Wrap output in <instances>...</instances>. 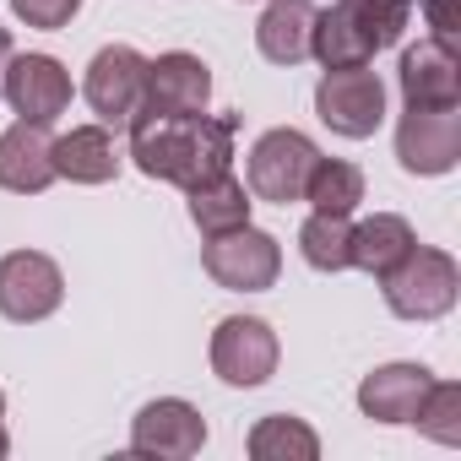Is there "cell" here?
<instances>
[{
  "label": "cell",
  "instance_id": "19",
  "mask_svg": "<svg viewBox=\"0 0 461 461\" xmlns=\"http://www.w3.org/2000/svg\"><path fill=\"white\" fill-rule=\"evenodd\" d=\"M418 245V234H412V222L402 217V212H375V217H364V222H353V267L358 272H369V277H385L407 250Z\"/></svg>",
  "mask_w": 461,
  "mask_h": 461
},
{
  "label": "cell",
  "instance_id": "24",
  "mask_svg": "<svg viewBox=\"0 0 461 461\" xmlns=\"http://www.w3.org/2000/svg\"><path fill=\"white\" fill-rule=\"evenodd\" d=\"M418 434H429L434 445H461V385L456 380H434L412 412Z\"/></svg>",
  "mask_w": 461,
  "mask_h": 461
},
{
  "label": "cell",
  "instance_id": "6",
  "mask_svg": "<svg viewBox=\"0 0 461 461\" xmlns=\"http://www.w3.org/2000/svg\"><path fill=\"white\" fill-rule=\"evenodd\" d=\"M82 98L93 104V114L104 125H131L147 104V55L131 44H104L87 66Z\"/></svg>",
  "mask_w": 461,
  "mask_h": 461
},
{
  "label": "cell",
  "instance_id": "17",
  "mask_svg": "<svg viewBox=\"0 0 461 461\" xmlns=\"http://www.w3.org/2000/svg\"><path fill=\"white\" fill-rule=\"evenodd\" d=\"M185 201H190V222L201 228V240H217V234H228V228L250 222V206H256L250 185L234 179L228 168L212 174V179H201V185H190Z\"/></svg>",
  "mask_w": 461,
  "mask_h": 461
},
{
  "label": "cell",
  "instance_id": "1",
  "mask_svg": "<svg viewBox=\"0 0 461 461\" xmlns=\"http://www.w3.org/2000/svg\"><path fill=\"white\" fill-rule=\"evenodd\" d=\"M131 163L158 185H201L234 163V114H136L131 125Z\"/></svg>",
  "mask_w": 461,
  "mask_h": 461
},
{
  "label": "cell",
  "instance_id": "9",
  "mask_svg": "<svg viewBox=\"0 0 461 461\" xmlns=\"http://www.w3.org/2000/svg\"><path fill=\"white\" fill-rule=\"evenodd\" d=\"M396 163L418 179H439L461 163V109H407L396 120Z\"/></svg>",
  "mask_w": 461,
  "mask_h": 461
},
{
  "label": "cell",
  "instance_id": "15",
  "mask_svg": "<svg viewBox=\"0 0 461 461\" xmlns=\"http://www.w3.org/2000/svg\"><path fill=\"white\" fill-rule=\"evenodd\" d=\"M429 385H434V369L423 364H380L375 375L358 380V412L375 423H412Z\"/></svg>",
  "mask_w": 461,
  "mask_h": 461
},
{
  "label": "cell",
  "instance_id": "13",
  "mask_svg": "<svg viewBox=\"0 0 461 461\" xmlns=\"http://www.w3.org/2000/svg\"><path fill=\"white\" fill-rule=\"evenodd\" d=\"M212 98V71L190 50H168L147 60V104L141 114H201Z\"/></svg>",
  "mask_w": 461,
  "mask_h": 461
},
{
  "label": "cell",
  "instance_id": "7",
  "mask_svg": "<svg viewBox=\"0 0 461 461\" xmlns=\"http://www.w3.org/2000/svg\"><path fill=\"white\" fill-rule=\"evenodd\" d=\"M315 114L321 125H331L348 141H364L380 131L385 120V82L369 66H348V71H326L315 87Z\"/></svg>",
  "mask_w": 461,
  "mask_h": 461
},
{
  "label": "cell",
  "instance_id": "2",
  "mask_svg": "<svg viewBox=\"0 0 461 461\" xmlns=\"http://www.w3.org/2000/svg\"><path fill=\"white\" fill-rule=\"evenodd\" d=\"M380 294H385V310L396 321H439L456 310V294H461V267L450 250H434V245H412L385 277H380Z\"/></svg>",
  "mask_w": 461,
  "mask_h": 461
},
{
  "label": "cell",
  "instance_id": "4",
  "mask_svg": "<svg viewBox=\"0 0 461 461\" xmlns=\"http://www.w3.org/2000/svg\"><path fill=\"white\" fill-rule=\"evenodd\" d=\"M315 158H321V147H315L304 131H294V125L267 131V136L250 147V163H245L250 195H256V201H272V206L304 201V179H310Z\"/></svg>",
  "mask_w": 461,
  "mask_h": 461
},
{
  "label": "cell",
  "instance_id": "14",
  "mask_svg": "<svg viewBox=\"0 0 461 461\" xmlns=\"http://www.w3.org/2000/svg\"><path fill=\"white\" fill-rule=\"evenodd\" d=\"M55 136L50 125H33V120H17L0 131V190L12 195H44L55 185Z\"/></svg>",
  "mask_w": 461,
  "mask_h": 461
},
{
  "label": "cell",
  "instance_id": "18",
  "mask_svg": "<svg viewBox=\"0 0 461 461\" xmlns=\"http://www.w3.org/2000/svg\"><path fill=\"white\" fill-rule=\"evenodd\" d=\"M55 174L71 185H109L120 174L114 136L104 125H71L66 136H55Z\"/></svg>",
  "mask_w": 461,
  "mask_h": 461
},
{
  "label": "cell",
  "instance_id": "29",
  "mask_svg": "<svg viewBox=\"0 0 461 461\" xmlns=\"http://www.w3.org/2000/svg\"><path fill=\"white\" fill-rule=\"evenodd\" d=\"M6 450H12V439H6V429H0V456H6Z\"/></svg>",
  "mask_w": 461,
  "mask_h": 461
},
{
  "label": "cell",
  "instance_id": "16",
  "mask_svg": "<svg viewBox=\"0 0 461 461\" xmlns=\"http://www.w3.org/2000/svg\"><path fill=\"white\" fill-rule=\"evenodd\" d=\"M310 33H315V6L310 0H267V12L256 23V50L272 66H299L310 60Z\"/></svg>",
  "mask_w": 461,
  "mask_h": 461
},
{
  "label": "cell",
  "instance_id": "26",
  "mask_svg": "<svg viewBox=\"0 0 461 461\" xmlns=\"http://www.w3.org/2000/svg\"><path fill=\"white\" fill-rule=\"evenodd\" d=\"M12 12H17L28 28H44V33H55V28H66V23L82 12V0H12Z\"/></svg>",
  "mask_w": 461,
  "mask_h": 461
},
{
  "label": "cell",
  "instance_id": "3",
  "mask_svg": "<svg viewBox=\"0 0 461 461\" xmlns=\"http://www.w3.org/2000/svg\"><path fill=\"white\" fill-rule=\"evenodd\" d=\"M201 267L228 294H267L277 283V272H283V245L267 234V228L240 222V228H228V234L206 240Z\"/></svg>",
  "mask_w": 461,
  "mask_h": 461
},
{
  "label": "cell",
  "instance_id": "22",
  "mask_svg": "<svg viewBox=\"0 0 461 461\" xmlns=\"http://www.w3.org/2000/svg\"><path fill=\"white\" fill-rule=\"evenodd\" d=\"M245 450L256 461H315L321 456V434L304 423V418H288V412H272L250 429Z\"/></svg>",
  "mask_w": 461,
  "mask_h": 461
},
{
  "label": "cell",
  "instance_id": "11",
  "mask_svg": "<svg viewBox=\"0 0 461 461\" xmlns=\"http://www.w3.org/2000/svg\"><path fill=\"white\" fill-rule=\"evenodd\" d=\"M206 445V418L185 396H158L131 418V450L158 461H190Z\"/></svg>",
  "mask_w": 461,
  "mask_h": 461
},
{
  "label": "cell",
  "instance_id": "12",
  "mask_svg": "<svg viewBox=\"0 0 461 461\" xmlns=\"http://www.w3.org/2000/svg\"><path fill=\"white\" fill-rule=\"evenodd\" d=\"M396 87L407 109H461V60L439 39H418L402 50Z\"/></svg>",
  "mask_w": 461,
  "mask_h": 461
},
{
  "label": "cell",
  "instance_id": "10",
  "mask_svg": "<svg viewBox=\"0 0 461 461\" xmlns=\"http://www.w3.org/2000/svg\"><path fill=\"white\" fill-rule=\"evenodd\" d=\"M71 71L55 55H12L6 60V82H0V98L12 104L17 120L33 125H55L71 109Z\"/></svg>",
  "mask_w": 461,
  "mask_h": 461
},
{
  "label": "cell",
  "instance_id": "21",
  "mask_svg": "<svg viewBox=\"0 0 461 461\" xmlns=\"http://www.w3.org/2000/svg\"><path fill=\"white\" fill-rule=\"evenodd\" d=\"M304 201L315 212H331V217H353L358 201H364V168L348 163V158H315L310 179H304Z\"/></svg>",
  "mask_w": 461,
  "mask_h": 461
},
{
  "label": "cell",
  "instance_id": "5",
  "mask_svg": "<svg viewBox=\"0 0 461 461\" xmlns=\"http://www.w3.org/2000/svg\"><path fill=\"white\" fill-rule=\"evenodd\" d=\"M277 331L261 321V315H228L217 321L212 331V369L222 385H240V391H256L277 375Z\"/></svg>",
  "mask_w": 461,
  "mask_h": 461
},
{
  "label": "cell",
  "instance_id": "30",
  "mask_svg": "<svg viewBox=\"0 0 461 461\" xmlns=\"http://www.w3.org/2000/svg\"><path fill=\"white\" fill-rule=\"evenodd\" d=\"M337 6H364V0H337Z\"/></svg>",
  "mask_w": 461,
  "mask_h": 461
},
{
  "label": "cell",
  "instance_id": "20",
  "mask_svg": "<svg viewBox=\"0 0 461 461\" xmlns=\"http://www.w3.org/2000/svg\"><path fill=\"white\" fill-rule=\"evenodd\" d=\"M310 55L326 66V71H348V66H369L375 50L353 17V6H326L315 12V33H310Z\"/></svg>",
  "mask_w": 461,
  "mask_h": 461
},
{
  "label": "cell",
  "instance_id": "27",
  "mask_svg": "<svg viewBox=\"0 0 461 461\" xmlns=\"http://www.w3.org/2000/svg\"><path fill=\"white\" fill-rule=\"evenodd\" d=\"M418 6H423L429 39H439V44L456 50V39H461V0H418Z\"/></svg>",
  "mask_w": 461,
  "mask_h": 461
},
{
  "label": "cell",
  "instance_id": "28",
  "mask_svg": "<svg viewBox=\"0 0 461 461\" xmlns=\"http://www.w3.org/2000/svg\"><path fill=\"white\" fill-rule=\"evenodd\" d=\"M6 60H12V28L0 23V82H6Z\"/></svg>",
  "mask_w": 461,
  "mask_h": 461
},
{
  "label": "cell",
  "instance_id": "8",
  "mask_svg": "<svg viewBox=\"0 0 461 461\" xmlns=\"http://www.w3.org/2000/svg\"><path fill=\"white\" fill-rule=\"evenodd\" d=\"M60 299H66V277L44 250L0 256V315L6 321H17V326L50 321L60 310Z\"/></svg>",
  "mask_w": 461,
  "mask_h": 461
},
{
  "label": "cell",
  "instance_id": "31",
  "mask_svg": "<svg viewBox=\"0 0 461 461\" xmlns=\"http://www.w3.org/2000/svg\"><path fill=\"white\" fill-rule=\"evenodd\" d=\"M0 418H6V391H0Z\"/></svg>",
  "mask_w": 461,
  "mask_h": 461
},
{
  "label": "cell",
  "instance_id": "23",
  "mask_svg": "<svg viewBox=\"0 0 461 461\" xmlns=\"http://www.w3.org/2000/svg\"><path fill=\"white\" fill-rule=\"evenodd\" d=\"M353 222L348 217H331V212H310L304 228H299V250L315 272H348L353 267Z\"/></svg>",
  "mask_w": 461,
  "mask_h": 461
},
{
  "label": "cell",
  "instance_id": "25",
  "mask_svg": "<svg viewBox=\"0 0 461 461\" xmlns=\"http://www.w3.org/2000/svg\"><path fill=\"white\" fill-rule=\"evenodd\" d=\"M412 12H418V0H364V6H353V17H358V28H364V39H369L375 55L391 50V44H402Z\"/></svg>",
  "mask_w": 461,
  "mask_h": 461
}]
</instances>
